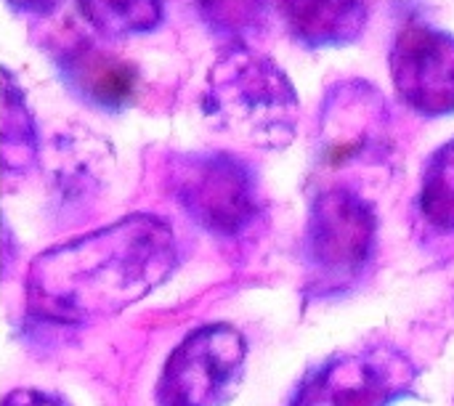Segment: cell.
<instances>
[{
	"instance_id": "obj_1",
	"label": "cell",
	"mask_w": 454,
	"mask_h": 406,
	"mask_svg": "<svg viewBox=\"0 0 454 406\" xmlns=\"http://www.w3.org/2000/svg\"><path fill=\"white\" fill-rule=\"evenodd\" d=\"M178 266L173 229L157 215H130L32 261L27 319L40 330H77L138 303Z\"/></svg>"
},
{
	"instance_id": "obj_2",
	"label": "cell",
	"mask_w": 454,
	"mask_h": 406,
	"mask_svg": "<svg viewBox=\"0 0 454 406\" xmlns=\"http://www.w3.org/2000/svg\"><path fill=\"white\" fill-rule=\"evenodd\" d=\"M202 106L218 130L263 149L290 144L301 112L285 69L250 45H229L215 61Z\"/></svg>"
},
{
	"instance_id": "obj_3",
	"label": "cell",
	"mask_w": 454,
	"mask_h": 406,
	"mask_svg": "<svg viewBox=\"0 0 454 406\" xmlns=\"http://www.w3.org/2000/svg\"><path fill=\"white\" fill-rule=\"evenodd\" d=\"M165 183L170 199L210 237L237 239L261 221L263 197L258 176L234 154H173Z\"/></svg>"
},
{
	"instance_id": "obj_4",
	"label": "cell",
	"mask_w": 454,
	"mask_h": 406,
	"mask_svg": "<svg viewBox=\"0 0 454 406\" xmlns=\"http://www.w3.org/2000/svg\"><path fill=\"white\" fill-rule=\"evenodd\" d=\"M375 250L378 215L364 197L340 186L314 197L303 234V263L314 290H348L367 274Z\"/></svg>"
},
{
	"instance_id": "obj_5",
	"label": "cell",
	"mask_w": 454,
	"mask_h": 406,
	"mask_svg": "<svg viewBox=\"0 0 454 406\" xmlns=\"http://www.w3.org/2000/svg\"><path fill=\"white\" fill-rule=\"evenodd\" d=\"M247 367L245 335L223 322L192 330L165 359L154 386L157 406H226Z\"/></svg>"
},
{
	"instance_id": "obj_6",
	"label": "cell",
	"mask_w": 454,
	"mask_h": 406,
	"mask_svg": "<svg viewBox=\"0 0 454 406\" xmlns=\"http://www.w3.org/2000/svg\"><path fill=\"white\" fill-rule=\"evenodd\" d=\"M415 364L391 346L343 351L311 370L290 406H394L415 394Z\"/></svg>"
},
{
	"instance_id": "obj_7",
	"label": "cell",
	"mask_w": 454,
	"mask_h": 406,
	"mask_svg": "<svg viewBox=\"0 0 454 406\" xmlns=\"http://www.w3.org/2000/svg\"><path fill=\"white\" fill-rule=\"evenodd\" d=\"M388 64L394 88L412 112L454 114V35L415 19L396 35Z\"/></svg>"
},
{
	"instance_id": "obj_8",
	"label": "cell",
	"mask_w": 454,
	"mask_h": 406,
	"mask_svg": "<svg viewBox=\"0 0 454 406\" xmlns=\"http://www.w3.org/2000/svg\"><path fill=\"white\" fill-rule=\"evenodd\" d=\"M64 88L96 112H122L138 90L136 66L88 35L69 32L51 51Z\"/></svg>"
},
{
	"instance_id": "obj_9",
	"label": "cell",
	"mask_w": 454,
	"mask_h": 406,
	"mask_svg": "<svg viewBox=\"0 0 454 406\" xmlns=\"http://www.w3.org/2000/svg\"><path fill=\"white\" fill-rule=\"evenodd\" d=\"M285 29L306 48H340L356 43L370 19L372 0H274Z\"/></svg>"
},
{
	"instance_id": "obj_10",
	"label": "cell",
	"mask_w": 454,
	"mask_h": 406,
	"mask_svg": "<svg viewBox=\"0 0 454 406\" xmlns=\"http://www.w3.org/2000/svg\"><path fill=\"white\" fill-rule=\"evenodd\" d=\"M37 157V128L24 90L0 66V176H24Z\"/></svg>"
},
{
	"instance_id": "obj_11",
	"label": "cell",
	"mask_w": 454,
	"mask_h": 406,
	"mask_svg": "<svg viewBox=\"0 0 454 406\" xmlns=\"http://www.w3.org/2000/svg\"><path fill=\"white\" fill-rule=\"evenodd\" d=\"M218 40L247 45L269 21V0H181Z\"/></svg>"
},
{
	"instance_id": "obj_12",
	"label": "cell",
	"mask_w": 454,
	"mask_h": 406,
	"mask_svg": "<svg viewBox=\"0 0 454 406\" xmlns=\"http://www.w3.org/2000/svg\"><path fill=\"white\" fill-rule=\"evenodd\" d=\"M82 19L104 37H141L165 21V0H74Z\"/></svg>"
},
{
	"instance_id": "obj_13",
	"label": "cell",
	"mask_w": 454,
	"mask_h": 406,
	"mask_svg": "<svg viewBox=\"0 0 454 406\" xmlns=\"http://www.w3.org/2000/svg\"><path fill=\"white\" fill-rule=\"evenodd\" d=\"M420 210L436 229L454 231V138L431 154L423 170Z\"/></svg>"
},
{
	"instance_id": "obj_14",
	"label": "cell",
	"mask_w": 454,
	"mask_h": 406,
	"mask_svg": "<svg viewBox=\"0 0 454 406\" xmlns=\"http://www.w3.org/2000/svg\"><path fill=\"white\" fill-rule=\"evenodd\" d=\"M0 406H72L61 394L48 388H13L8 391Z\"/></svg>"
},
{
	"instance_id": "obj_15",
	"label": "cell",
	"mask_w": 454,
	"mask_h": 406,
	"mask_svg": "<svg viewBox=\"0 0 454 406\" xmlns=\"http://www.w3.org/2000/svg\"><path fill=\"white\" fill-rule=\"evenodd\" d=\"M11 11L21 13V16H51L61 0H5Z\"/></svg>"
}]
</instances>
